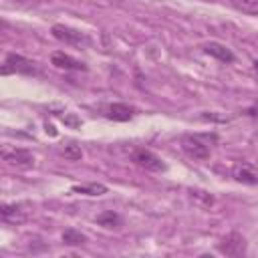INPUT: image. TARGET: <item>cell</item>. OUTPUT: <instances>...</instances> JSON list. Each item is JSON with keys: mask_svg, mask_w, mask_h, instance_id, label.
Returning <instances> with one entry per match:
<instances>
[{"mask_svg": "<svg viewBox=\"0 0 258 258\" xmlns=\"http://www.w3.org/2000/svg\"><path fill=\"white\" fill-rule=\"evenodd\" d=\"M50 62H52L56 69H64V71H85V69H87V67H85V62L77 60L75 56H71V54L62 52V50L52 52Z\"/></svg>", "mask_w": 258, "mask_h": 258, "instance_id": "9c48e42d", "label": "cell"}, {"mask_svg": "<svg viewBox=\"0 0 258 258\" xmlns=\"http://www.w3.org/2000/svg\"><path fill=\"white\" fill-rule=\"evenodd\" d=\"M46 133H50V135H56V131H54V127H52V125H46Z\"/></svg>", "mask_w": 258, "mask_h": 258, "instance_id": "d6986e66", "label": "cell"}, {"mask_svg": "<svg viewBox=\"0 0 258 258\" xmlns=\"http://www.w3.org/2000/svg\"><path fill=\"white\" fill-rule=\"evenodd\" d=\"M10 73H20V75H38V67L34 60L22 56V54H16V52H10L6 54V60H4V67H2V75H10Z\"/></svg>", "mask_w": 258, "mask_h": 258, "instance_id": "7a4b0ae2", "label": "cell"}, {"mask_svg": "<svg viewBox=\"0 0 258 258\" xmlns=\"http://www.w3.org/2000/svg\"><path fill=\"white\" fill-rule=\"evenodd\" d=\"M62 242L69 244V246H81V244L87 242V236H85L83 232L75 230V228H67V230L62 232Z\"/></svg>", "mask_w": 258, "mask_h": 258, "instance_id": "5bb4252c", "label": "cell"}, {"mask_svg": "<svg viewBox=\"0 0 258 258\" xmlns=\"http://www.w3.org/2000/svg\"><path fill=\"white\" fill-rule=\"evenodd\" d=\"M62 121H64L67 125H71V127H79V125H81V121H79L75 115H64V117H62Z\"/></svg>", "mask_w": 258, "mask_h": 258, "instance_id": "ac0fdd59", "label": "cell"}, {"mask_svg": "<svg viewBox=\"0 0 258 258\" xmlns=\"http://www.w3.org/2000/svg\"><path fill=\"white\" fill-rule=\"evenodd\" d=\"M28 214H30L28 204H2L0 208V216L8 224H20L28 218Z\"/></svg>", "mask_w": 258, "mask_h": 258, "instance_id": "52a82bcc", "label": "cell"}, {"mask_svg": "<svg viewBox=\"0 0 258 258\" xmlns=\"http://www.w3.org/2000/svg\"><path fill=\"white\" fill-rule=\"evenodd\" d=\"M0 155L12 167H30L34 163V155L22 147H4Z\"/></svg>", "mask_w": 258, "mask_h": 258, "instance_id": "277c9868", "label": "cell"}, {"mask_svg": "<svg viewBox=\"0 0 258 258\" xmlns=\"http://www.w3.org/2000/svg\"><path fill=\"white\" fill-rule=\"evenodd\" d=\"M232 175H234V179L240 181V183L254 185V183H258V165H254V163H250V161L238 163V165H234Z\"/></svg>", "mask_w": 258, "mask_h": 258, "instance_id": "ba28073f", "label": "cell"}, {"mask_svg": "<svg viewBox=\"0 0 258 258\" xmlns=\"http://www.w3.org/2000/svg\"><path fill=\"white\" fill-rule=\"evenodd\" d=\"M135 115V107L127 105V103H113L107 109V117L113 121H129Z\"/></svg>", "mask_w": 258, "mask_h": 258, "instance_id": "8fae6325", "label": "cell"}, {"mask_svg": "<svg viewBox=\"0 0 258 258\" xmlns=\"http://www.w3.org/2000/svg\"><path fill=\"white\" fill-rule=\"evenodd\" d=\"M234 6L244 14L258 16V0H234Z\"/></svg>", "mask_w": 258, "mask_h": 258, "instance_id": "2e32d148", "label": "cell"}, {"mask_svg": "<svg viewBox=\"0 0 258 258\" xmlns=\"http://www.w3.org/2000/svg\"><path fill=\"white\" fill-rule=\"evenodd\" d=\"M62 155H64L69 161H79V159L83 157L81 145H77V143H69V145H64V149H62Z\"/></svg>", "mask_w": 258, "mask_h": 258, "instance_id": "e0dca14e", "label": "cell"}, {"mask_svg": "<svg viewBox=\"0 0 258 258\" xmlns=\"http://www.w3.org/2000/svg\"><path fill=\"white\" fill-rule=\"evenodd\" d=\"M131 161L147 171H165V163L159 155H155L149 149H135L131 155Z\"/></svg>", "mask_w": 258, "mask_h": 258, "instance_id": "3957f363", "label": "cell"}, {"mask_svg": "<svg viewBox=\"0 0 258 258\" xmlns=\"http://www.w3.org/2000/svg\"><path fill=\"white\" fill-rule=\"evenodd\" d=\"M52 36L64 44H75V46H81V44H87L89 38L85 36V32L77 30V28H71V26H64V24H54L52 26Z\"/></svg>", "mask_w": 258, "mask_h": 258, "instance_id": "5b68a950", "label": "cell"}, {"mask_svg": "<svg viewBox=\"0 0 258 258\" xmlns=\"http://www.w3.org/2000/svg\"><path fill=\"white\" fill-rule=\"evenodd\" d=\"M73 194H83V196H103V194H107V185H103V183L73 185Z\"/></svg>", "mask_w": 258, "mask_h": 258, "instance_id": "4fadbf2b", "label": "cell"}, {"mask_svg": "<svg viewBox=\"0 0 258 258\" xmlns=\"http://www.w3.org/2000/svg\"><path fill=\"white\" fill-rule=\"evenodd\" d=\"M218 250L226 256H242L246 252V240L242 234L230 232L228 236L222 238V242L218 244Z\"/></svg>", "mask_w": 258, "mask_h": 258, "instance_id": "8992f818", "label": "cell"}, {"mask_svg": "<svg viewBox=\"0 0 258 258\" xmlns=\"http://www.w3.org/2000/svg\"><path fill=\"white\" fill-rule=\"evenodd\" d=\"M208 139H216V135H183L181 149L191 159H208L210 157V143Z\"/></svg>", "mask_w": 258, "mask_h": 258, "instance_id": "6da1fadb", "label": "cell"}, {"mask_svg": "<svg viewBox=\"0 0 258 258\" xmlns=\"http://www.w3.org/2000/svg\"><path fill=\"white\" fill-rule=\"evenodd\" d=\"M189 196H191V200H194L200 208H210V206L214 204V196L208 194V191H204V189H191Z\"/></svg>", "mask_w": 258, "mask_h": 258, "instance_id": "9a60e30c", "label": "cell"}, {"mask_svg": "<svg viewBox=\"0 0 258 258\" xmlns=\"http://www.w3.org/2000/svg\"><path fill=\"white\" fill-rule=\"evenodd\" d=\"M95 222H97L99 226L107 228V230H113V228H119V226L123 224V218H121L117 212H113V210H107V212L99 214Z\"/></svg>", "mask_w": 258, "mask_h": 258, "instance_id": "7c38bea8", "label": "cell"}, {"mask_svg": "<svg viewBox=\"0 0 258 258\" xmlns=\"http://www.w3.org/2000/svg\"><path fill=\"white\" fill-rule=\"evenodd\" d=\"M202 48H204V52H208L210 56H214V58H218V60H222V62H232V60H234V52H232L226 44H222V42L210 40V42H206Z\"/></svg>", "mask_w": 258, "mask_h": 258, "instance_id": "30bf717a", "label": "cell"}]
</instances>
